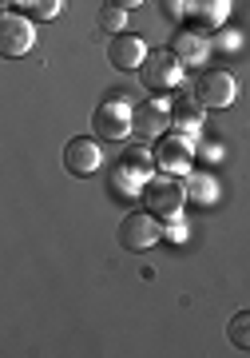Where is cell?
I'll return each instance as SVG.
<instances>
[{"label": "cell", "instance_id": "1", "mask_svg": "<svg viewBox=\"0 0 250 358\" xmlns=\"http://www.w3.org/2000/svg\"><path fill=\"white\" fill-rule=\"evenodd\" d=\"M139 195H143V207H147L159 223H179L183 203H187V192H183L179 183H171V179H147Z\"/></svg>", "mask_w": 250, "mask_h": 358}, {"label": "cell", "instance_id": "2", "mask_svg": "<svg viewBox=\"0 0 250 358\" xmlns=\"http://www.w3.org/2000/svg\"><path fill=\"white\" fill-rule=\"evenodd\" d=\"M131 103L124 100V92H112L108 100H100L96 115H91V131L100 136V140H124L127 131H131Z\"/></svg>", "mask_w": 250, "mask_h": 358}, {"label": "cell", "instance_id": "3", "mask_svg": "<svg viewBox=\"0 0 250 358\" xmlns=\"http://www.w3.org/2000/svg\"><path fill=\"white\" fill-rule=\"evenodd\" d=\"M155 239H159V219L151 215L147 207L119 219V247H124V251H131V255L151 251V247H155Z\"/></svg>", "mask_w": 250, "mask_h": 358}, {"label": "cell", "instance_id": "4", "mask_svg": "<svg viewBox=\"0 0 250 358\" xmlns=\"http://www.w3.org/2000/svg\"><path fill=\"white\" fill-rule=\"evenodd\" d=\"M143 84H147L151 92H167V88H175L179 84V76H183V60H179L171 48H155L143 60Z\"/></svg>", "mask_w": 250, "mask_h": 358}, {"label": "cell", "instance_id": "5", "mask_svg": "<svg viewBox=\"0 0 250 358\" xmlns=\"http://www.w3.org/2000/svg\"><path fill=\"white\" fill-rule=\"evenodd\" d=\"M195 96L203 100V108H230L238 96V84L230 72L223 68H207L199 80H195Z\"/></svg>", "mask_w": 250, "mask_h": 358}, {"label": "cell", "instance_id": "6", "mask_svg": "<svg viewBox=\"0 0 250 358\" xmlns=\"http://www.w3.org/2000/svg\"><path fill=\"white\" fill-rule=\"evenodd\" d=\"M155 167H163L167 176H187L191 171V140H183V131H167L155 140Z\"/></svg>", "mask_w": 250, "mask_h": 358}, {"label": "cell", "instance_id": "7", "mask_svg": "<svg viewBox=\"0 0 250 358\" xmlns=\"http://www.w3.org/2000/svg\"><path fill=\"white\" fill-rule=\"evenodd\" d=\"M167 128H171V108H167V103H159V100L135 103V112H131V131H135V136L159 140V136H167Z\"/></svg>", "mask_w": 250, "mask_h": 358}, {"label": "cell", "instance_id": "8", "mask_svg": "<svg viewBox=\"0 0 250 358\" xmlns=\"http://www.w3.org/2000/svg\"><path fill=\"white\" fill-rule=\"evenodd\" d=\"M32 44H36L32 20H24V16H16V13L0 16V52H4V56H24Z\"/></svg>", "mask_w": 250, "mask_h": 358}, {"label": "cell", "instance_id": "9", "mask_svg": "<svg viewBox=\"0 0 250 358\" xmlns=\"http://www.w3.org/2000/svg\"><path fill=\"white\" fill-rule=\"evenodd\" d=\"M100 143L88 140V136H75V140H68V148H64V167L72 171V176L80 179H88L100 171Z\"/></svg>", "mask_w": 250, "mask_h": 358}, {"label": "cell", "instance_id": "10", "mask_svg": "<svg viewBox=\"0 0 250 358\" xmlns=\"http://www.w3.org/2000/svg\"><path fill=\"white\" fill-rule=\"evenodd\" d=\"M108 60H112V68H119V72L143 68V60H147V44H143L139 36L119 32V36H112V44H108Z\"/></svg>", "mask_w": 250, "mask_h": 358}, {"label": "cell", "instance_id": "11", "mask_svg": "<svg viewBox=\"0 0 250 358\" xmlns=\"http://www.w3.org/2000/svg\"><path fill=\"white\" fill-rule=\"evenodd\" d=\"M203 115H207V108H203L199 96H179V100L171 103V128L195 136V131L203 128Z\"/></svg>", "mask_w": 250, "mask_h": 358}, {"label": "cell", "instance_id": "12", "mask_svg": "<svg viewBox=\"0 0 250 358\" xmlns=\"http://www.w3.org/2000/svg\"><path fill=\"white\" fill-rule=\"evenodd\" d=\"M171 52H175L183 64H203V60H207V52H211V40L203 36V32H175Z\"/></svg>", "mask_w": 250, "mask_h": 358}, {"label": "cell", "instance_id": "13", "mask_svg": "<svg viewBox=\"0 0 250 358\" xmlns=\"http://www.w3.org/2000/svg\"><path fill=\"white\" fill-rule=\"evenodd\" d=\"M226 13H230V4H226V0H191V16H195L203 28L223 24Z\"/></svg>", "mask_w": 250, "mask_h": 358}, {"label": "cell", "instance_id": "14", "mask_svg": "<svg viewBox=\"0 0 250 358\" xmlns=\"http://www.w3.org/2000/svg\"><path fill=\"white\" fill-rule=\"evenodd\" d=\"M226 338L238 350H250V310H238L235 319L226 322Z\"/></svg>", "mask_w": 250, "mask_h": 358}, {"label": "cell", "instance_id": "15", "mask_svg": "<svg viewBox=\"0 0 250 358\" xmlns=\"http://www.w3.org/2000/svg\"><path fill=\"white\" fill-rule=\"evenodd\" d=\"M96 20H100V28H103V32H112V36H119V32L127 28V8H119V4H103Z\"/></svg>", "mask_w": 250, "mask_h": 358}, {"label": "cell", "instance_id": "16", "mask_svg": "<svg viewBox=\"0 0 250 358\" xmlns=\"http://www.w3.org/2000/svg\"><path fill=\"white\" fill-rule=\"evenodd\" d=\"M214 192H219V187L211 183V176H191L187 179V195L191 199H199V203H211Z\"/></svg>", "mask_w": 250, "mask_h": 358}, {"label": "cell", "instance_id": "17", "mask_svg": "<svg viewBox=\"0 0 250 358\" xmlns=\"http://www.w3.org/2000/svg\"><path fill=\"white\" fill-rule=\"evenodd\" d=\"M64 8V0H28V13L36 16V20H56Z\"/></svg>", "mask_w": 250, "mask_h": 358}, {"label": "cell", "instance_id": "18", "mask_svg": "<svg viewBox=\"0 0 250 358\" xmlns=\"http://www.w3.org/2000/svg\"><path fill=\"white\" fill-rule=\"evenodd\" d=\"M108 4H119V8H139L143 0H108Z\"/></svg>", "mask_w": 250, "mask_h": 358}, {"label": "cell", "instance_id": "19", "mask_svg": "<svg viewBox=\"0 0 250 358\" xmlns=\"http://www.w3.org/2000/svg\"><path fill=\"white\" fill-rule=\"evenodd\" d=\"M0 4H20V0H0Z\"/></svg>", "mask_w": 250, "mask_h": 358}]
</instances>
